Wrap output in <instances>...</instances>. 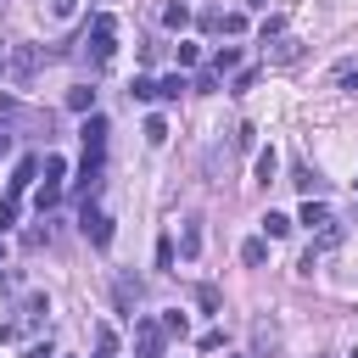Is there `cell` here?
I'll return each instance as SVG.
<instances>
[{"label": "cell", "mask_w": 358, "mask_h": 358, "mask_svg": "<svg viewBox=\"0 0 358 358\" xmlns=\"http://www.w3.org/2000/svg\"><path fill=\"white\" fill-rule=\"evenodd\" d=\"M67 106H73V112H95V90H84V84L67 90Z\"/></svg>", "instance_id": "obj_18"}, {"label": "cell", "mask_w": 358, "mask_h": 358, "mask_svg": "<svg viewBox=\"0 0 358 358\" xmlns=\"http://www.w3.org/2000/svg\"><path fill=\"white\" fill-rule=\"evenodd\" d=\"M28 358H50V347H34V352H28Z\"/></svg>", "instance_id": "obj_32"}, {"label": "cell", "mask_w": 358, "mask_h": 358, "mask_svg": "<svg viewBox=\"0 0 358 358\" xmlns=\"http://www.w3.org/2000/svg\"><path fill=\"white\" fill-rule=\"evenodd\" d=\"M330 78H336V90H352V95H358V56H341V62L330 67Z\"/></svg>", "instance_id": "obj_9"}, {"label": "cell", "mask_w": 358, "mask_h": 358, "mask_svg": "<svg viewBox=\"0 0 358 358\" xmlns=\"http://www.w3.org/2000/svg\"><path fill=\"white\" fill-rule=\"evenodd\" d=\"M263 235H268V241L291 235V218H285V213H263Z\"/></svg>", "instance_id": "obj_15"}, {"label": "cell", "mask_w": 358, "mask_h": 358, "mask_svg": "<svg viewBox=\"0 0 358 358\" xmlns=\"http://www.w3.org/2000/svg\"><path fill=\"white\" fill-rule=\"evenodd\" d=\"M263 257H268V241H263V235H252V241L241 246V263H252V268H257Z\"/></svg>", "instance_id": "obj_16"}, {"label": "cell", "mask_w": 358, "mask_h": 358, "mask_svg": "<svg viewBox=\"0 0 358 358\" xmlns=\"http://www.w3.org/2000/svg\"><path fill=\"white\" fill-rule=\"evenodd\" d=\"M263 50H268V45H263ZM268 62H274V67L302 62V39H296V34H280V39H274V50H268Z\"/></svg>", "instance_id": "obj_8"}, {"label": "cell", "mask_w": 358, "mask_h": 358, "mask_svg": "<svg viewBox=\"0 0 358 358\" xmlns=\"http://www.w3.org/2000/svg\"><path fill=\"white\" fill-rule=\"evenodd\" d=\"M112 39H117V17L101 11V17L90 22V34H84V56H90V67H106V62H112V50H117Z\"/></svg>", "instance_id": "obj_1"}, {"label": "cell", "mask_w": 358, "mask_h": 358, "mask_svg": "<svg viewBox=\"0 0 358 358\" xmlns=\"http://www.w3.org/2000/svg\"><path fill=\"white\" fill-rule=\"evenodd\" d=\"M196 56H201V50H196L190 39H179V67H196Z\"/></svg>", "instance_id": "obj_31"}, {"label": "cell", "mask_w": 358, "mask_h": 358, "mask_svg": "<svg viewBox=\"0 0 358 358\" xmlns=\"http://www.w3.org/2000/svg\"><path fill=\"white\" fill-rule=\"evenodd\" d=\"M145 140L162 145V140H168V117H145Z\"/></svg>", "instance_id": "obj_23"}, {"label": "cell", "mask_w": 358, "mask_h": 358, "mask_svg": "<svg viewBox=\"0 0 358 358\" xmlns=\"http://www.w3.org/2000/svg\"><path fill=\"white\" fill-rule=\"evenodd\" d=\"M274 168H280V157H274V145H263V151H257V179L268 185V179H274Z\"/></svg>", "instance_id": "obj_19"}, {"label": "cell", "mask_w": 358, "mask_h": 358, "mask_svg": "<svg viewBox=\"0 0 358 358\" xmlns=\"http://www.w3.org/2000/svg\"><path fill=\"white\" fill-rule=\"evenodd\" d=\"M179 252H185V257L201 252V218H185V229H179Z\"/></svg>", "instance_id": "obj_11"}, {"label": "cell", "mask_w": 358, "mask_h": 358, "mask_svg": "<svg viewBox=\"0 0 358 358\" xmlns=\"http://www.w3.org/2000/svg\"><path fill=\"white\" fill-rule=\"evenodd\" d=\"M73 11H78V0H50V17H56V22H67Z\"/></svg>", "instance_id": "obj_29"}, {"label": "cell", "mask_w": 358, "mask_h": 358, "mask_svg": "<svg viewBox=\"0 0 358 358\" xmlns=\"http://www.w3.org/2000/svg\"><path fill=\"white\" fill-rule=\"evenodd\" d=\"M162 336H179V341H185V336H190V319H185L179 308H168V313H162Z\"/></svg>", "instance_id": "obj_14"}, {"label": "cell", "mask_w": 358, "mask_h": 358, "mask_svg": "<svg viewBox=\"0 0 358 358\" xmlns=\"http://www.w3.org/2000/svg\"><path fill=\"white\" fill-rule=\"evenodd\" d=\"M78 134H84V151H90V157H106V117H101V112H90Z\"/></svg>", "instance_id": "obj_6"}, {"label": "cell", "mask_w": 358, "mask_h": 358, "mask_svg": "<svg viewBox=\"0 0 358 358\" xmlns=\"http://www.w3.org/2000/svg\"><path fill=\"white\" fill-rule=\"evenodd\" d=\"M0 73H6V56H0Z\"/></svg>", "instance_id": "obj_33"}, {"label": "cell", "mask_w": 358, "mask_h": 358, "mask_svg": "<svg viewBox=\"0 0 358 358\" xmlns=\"http://www.w3.org/2000/svg\"><path fill=\"white\" fill-rule=\"evenodd\" d=\"M157 268H173V241H168V235L157 241Z\"/></svg>", "instance_id": "obj_27"}, {"label": "cell", "mask_w": 358, "mask_h": 358, "mask_svg": "<svg viewBox=\"0 0 358 358\" xmlns=\"http://www.w3.org/2000/svg\"><path fill=\"white\" fill-rule=\"evenodd\" d=\"M252 358H280V324L274 319H257L252 324Z\"/></svg>", "instance_id": "obj_4"}, {"label": "cell", "mask_w": 358, "mask_h": 358, "mask_svg": "<svg viewBox=\"0 0 358 358\" xmlns=\"http://www.w3.org/2000/svg\"><path fill=\"white\" fill-rule=\"evenodd\" d=\"M134 341H140V358H162V324L134 319Z\"/></svg>", "instance_id": "obj_7"}, {"label": "cell", "mask_w": 358, "mask_h": 358, "mask_svg": "<svg viewBox=\"0 0 358 358\" xmlns=\"http://www.w3.org/2000/svg\"><path fill=\"white\" fill-rule=\"evenodd\" d=\"M291 185H296L302 196H319V185H324V179H313V168H308V162H296V173H291Z\"/></svg>", "instance_id": "obj_13"}, {"label": "cell", "mask_w": 358, "mask_h": 358, "mask_svg": "<svg viewBox=\"0 0 358 358\" xmlns=\"http://www.w3.org/2000/svg\"><path fill=\"white\" fill-rule=\"evenodd\" d=\"M129 95H134V101H151V95H157V84H151V78H134V84H129Z\"/></svg>", "instance_id": "obj_26"}, {"label": "cell", "mask_w": 358, "mask_h": 358, "mask_svg": "<svg viewBox=\"0 0 358 358\" xmlns=\"http://www.w3.org/2000/svg\"><path fill=\"white\" fill-rule=\"evenodd\" d=\"M185 90H190V78H185V73H168V78L157 84V95H162V101H179Z\"/></svg>", "instance_id": "obj_12"}, {"label": "cell", "mask_w": 358, "mask_h": 358, "mask_svg": "<svg viewBox=\"0 0 358 358\" xmlns=\"http://www.w3.org/2000/svg\"><path fill=\"white\" fill-rule=\"evenodd\" d=\"M162 22H168V28H185V22H190V6H185V0H173V6L162 11Z\"/></svg>", "instance_id": "obj_21"}, {"label": "cell", "mask_w": 358, "mask_h": 358, "mask_svg": "<svg viewBox=\"0 0 358 358\" xmlns=\"http://www.w3.org/2000/svg\"><path fill=\"white\" fill-rule=\"evenodd\" d=\"M17 224V196H0V229Z\"/></svg>", "instance_id": "obj_25"}, {"label": "cell", "mask_w": 358, "mask_h": 358, "mask_svg": "<svg viewBox=\"0 0 358 358\" xmlns=\"http://www.w3.org/2000/svg\"><path fill=\"white\" fill-rule=\"evenodd\" d=\"M218 28H224V34H241V28H246V17H241V11H229V17H218Z\"/></svg>", "instance_id": "obj_30"}, {"label": "cell", "mask_w": 358, "mask_h": 358, "mask_svg": "<svg viewBox=\"0 0 358 358\" xmlns=\"http://www.w3.org/2000/svg\"><path fill=\"white\" fill-rule=\"evenodd\" d=\"M78 229H84V241H90V246H112V218H106L101 207H90V201H84V218H78Z\"/></svg>", "instance_id": "obj_3"}, {"label": "cell", "mask_w": 358, "mask_h": 358, "mask_svg": "<svg viewBox=\"0 0 358 358\" xmlns=\"http://www.w3.org/2000/svg\"><path fill=\"white\" fill-rule=\"evenodd\" d=\"M6 67H11V78H17V84H34V73H39V45H17Z\"/></svg>", "instance_id": "obj_5"}, {"label": "cell", "mask_w": 358, "mask_h": 358, "mask_svg": "<svg viewBox=\"0 0 358 358\" xmlns=\"http://www.w3.org/2000/svg\"><path fill=\"white\" fill-rule=\"evenodd\" d=\"M34 173H39V162H34V157H22V162H17V173H11V190H6V196H22V190L34 185Z\"/></svg>", "instance_id": "obj_10"}, {"label": "cell", "mask_w": 358, "mask_h": 358, "mask_svg": "<svg viewBox=\"0 0 358 358\" xmlns=\"http://www.w3.org/2000/svg\"><path fill=\"white\" fill-rule=\"evenodd\" d=\"M229 67H241V50H235V45H224V50L213 56V73H218V78H224Z\"/></svg>", "instance_id": "obj_17"}, {"label": "cell", "mask_w": 358, "mask_h": 358, "mask_svg": "<svg viewBox=\"0 0 358 358\" xmlns=\"http://www.w3.org/2000/svg\"><path fill=\"white\" fill-rule=\"evenodd\" d=\"M101 173H106V168H101V157H90V151H84V162H78V179H73V196H78V201H95V190H101Z\"/></svg>", "instance_id": "obj_2"}, {"label": "cell", "mask_w": 358, "mask_h": 358, "mask_svg": "<svg viewBox=\"0 0 358 358\" xmlns=\"http://www.w3.org/2000/svg\"><path fill=\"white\" fill-rule=\"evenodd\" d=\"M257 34H263V45H268V39H280V34H285V17H263V28H257Z\"/></svg>", "instance_id": "obj_24"}, {"label": "cell", "mask_w": 358, "mask_h": 358, "mask_svg": "<svg viewBox=\"0 0 358 358\" xmlns=\"http://www.w3.org/2000/svg\"><path fill=\"white\" fill-rule=\"evenodd\" d=\"M95 358H117V336H112L106 324L95 330Z\"/></svg>", "instance_id": "obj_20"}, {"label": "cell", "mask_w": 358, "mask_h": 358, "mask_svg": "<svg viewBox=\"0 0 358 358\" xmlns=\"http://www.w3.org/2000/svg\"><path fill=\"white\" fill-rule=\"evenodd\" d=\"M134 296H140V285H129V280H117V308H134Z\"/></svg>", "instance_id": "obj_28"}, {"label": "cell", "mask_w": 358, "mask_h": 358, "mask_svg": "<svg viewBox=\"0 0 358 358\" xmlns=\"http://www.w3.org/2000/svg\"><path fill=\"white\" fill-rule=\"evenodd\" d=\"M196 308L201 313H218V285H196Z\"/></svg>", "instance_id": "obj_22"}]
</instances>
